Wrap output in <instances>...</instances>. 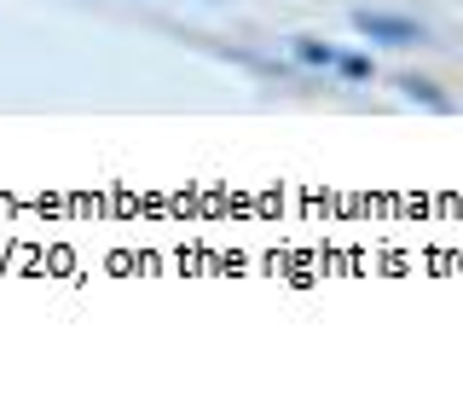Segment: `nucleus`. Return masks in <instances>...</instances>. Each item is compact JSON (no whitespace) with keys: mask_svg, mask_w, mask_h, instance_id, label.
Here are the masks:
<instances>
[{"mask_svg":"<svg viewBox=\"0 0 463 405\" xmlns=\"http://www.w3.org/2000/svg\"><path fill=\"white\" fill-rule=\"evenodd\" d=\"M336 70H342V76H354V81H365V76H371L365 58H342V52H336Z\"/></svg>","mask_w":463,"mask_h":405,"instance_id":"20e7f679","label":"nucleus"},{"mask_svg":"<svg viewBox=\"0 0 463 405\" xmlns=\"http://www.w3.org/2000/svg\"><path fill=\"white\" fill-rule=\"evenodd\" d=\"M296 52L307 58V64H336V47H318V41H301Z\"/></svg>","mask_w":463,"mask_h":405,"instance_id":"7ed1b4c3","label":"nucleus"},{"mask_svg":"<svg viewBox=\"0 0 463 405\" xmlns=\"http://www.w3.org/2000/svg\"><path fill=\"white\" fill-rule=\"evenodd\" d=\"M400 87H405V93H411V99H423V105H434V110H446V99L434 93V81H423V76H405Z\"/></svg>","mask_w":463,"mask_h":405,"instance_id":"f03ea898","label":"nucleus"},{"mask_svg":"<svg viewBox=\"0 0 463 405\" xmlns=\"http://www.w3.org/2000/svg\"><path fill=\"white\" fill-rule=\"evenodd\" d=\"M354 24H359V35L383 41V47H417V41H429V35H423V24H411V18H388V12H354Z\"/></svg>","mask_w":463,"mask_h":405,"instance_id":"f257e3e1","label":"nucleus"}]
</instances>
